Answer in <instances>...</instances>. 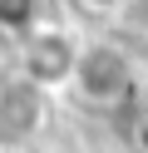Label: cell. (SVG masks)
I'll use <instances>...</instances> for the list:
<instances>
[{
	"label": "cell",
	"instance_id": "cell-7",
	"mask_svg": "<svg viewBox=\"0 0 148 153\" xmlns=\"http://www.w3.org/2000/svg\"><path fill=\"white\" fill-rule=\"evenodd\" d=\"M0 153H5V148H0Z\"/></svg>",
	"mask_w": 148,
	"mask_h": 153
},
{
	"label": "cell",
	"instance_id": "cell-1",
	"mask_svg": "<svg viewBox=\"0 0 148 153\" xmlns=\"http://www.w3.org/2000/svg\"><path fill=\"white\" fill-rule=\"evenodd\" d=\"M133 84H138L133 59H128L118 45L99 40V45H84V50H79V64H74L69 89H74L84 104H94V109H118V104L133 99Z\"/></svg>",
	"mask_w": 148,
	"mask_h": 153
},
{
	"label": "cell",
	"instance_id": "cell-5",
	"mask_svg": "<svg viewBox=\"0 0 148 153\" xmlns=\"http://www.w3.org/2000/svg\"><path fill=\"white\" fill-rule=\"evenodd\" d=\"M84 10H94V15H114V10H123V0H79Z\"/></svg>",
	"mask_w": 148,
	"mask_h": 153
},
{
	"label": "cell",
	"instance_id": "cell-6",
	"mask_svg": "<svg viewBox=\"0 0 148 153\" xmlns=\"http://www.w3.org/2000/svg\"><path fill=\"white\" fill-rule=\"evenodd\" d=\"M138 148L148 153V114H143V123H138Z\"/></svg>",
	"mask_w": 148,
	"mask_h": 153
},
{
	"label": "cell",
	"instance_id": "cell-2",
	"mask_svg": "<svg viewBox=\"0 0 148 153\" xmlns=\"http://www.w3.org/2000/svg\"><path fill=\"white\" fill-rule=\"evenodd\" d=\"M15 50H20L15 54V74L20 79L39 84L45 94H59V89H69V79H74V64H79V50H84V45L74 40V30L45 20L30 40H20Z\"/></svg>",
	"mask_w": 148,
	"mask_h": 153
},
{
	"label": "cell",
	"instance_id": "cell-3",
	"mask_svg": "<svg viewBox=\"0 0 148 153\" xmlns=\"http://www.w3.org/2000/svg\"><path fill=\"white\" fill-rule=\"evenodd\" d=\"M49 99L54 94H45L39 84L20 79V74L0 79V148L35 143L49 123Z\"/></svg>",
	"mask_w": 148,
	"mask_h": 153
},
{
	"label": "cell",
	"instance_id": "cell-4",
	"mask_svg": "<svg viewBox=\"0 0 148 153\" xmlns=\"http://www.w3.org/2000/svg\"><path fill=\"white\" fill-rule=\"evenodd\" d=\"M45 25V0H0V40L20 45Z\"/></svg>",
	"mask_w": 148,
	"mask_h": 153
}]
</instances>
